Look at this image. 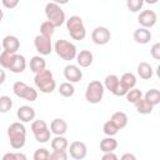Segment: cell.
I'll return each mask as SVG.
<instances>
[{"instance_id": "obj_7", "label": "cell", "mask_w": 160, "mask_h": 160, "mask_svg": "<svg viewBox=\"0 0 160 160\" xmlns=\"http://www.w3.org/2000/svg\"><path fill=\"white\" fill-rule=\"evenodd\" d=\"M31 132L38 142L45 144L50 140V128L44 120H32L31 121Z\"/></svg>"}, {"instance_id": "obj_24", "label": "cell", "mask_w": 160, "mask_h": 160, "mask_svg": "<svg viewBox=\"0 0 160 160\" xmlns=\"http://www.w3.org/2000/svg\"><path fill=\"white\" fill-rule=\"evenodd\" d=\"M110 120L119 128V130L120 129H124L126 125H128V115L124 112V111H116V112H114L112 115H111V118H110Z\"/></svg>"}, {"instance_id": "obj_1", "label": "cell", "mask_w": 160, "mask_h": 160, "mask_svg": "<svg viewBox=\"0 0 160 160\" xmlns=\"http://www.w3.org/2000/svg\"><path fill=\"white\" fill-rule=\"evenodd\" d=\"M8 138L10 146L14 150H20L26 142V128L21 121H15L8 128Z\"/></svg>"}, {"instance_id": "obj_17", "label": "cell", "mask_w": 160, "mask_h": 160, "mask_svg": "<svg viewBox=\"0 0 160 160\" xmlns=\"http://www.w3.org/2000/svg\"><path fill=\"white\" fill-rule=\"evenodd\" d=\"M50 131L54 135H65L68 131V122L61 118H56L50 122Z\"/></svg>"}, {"instance_id": "obj_23", "label": "cell", "mask_w": 160, "mask_h": 160, "mask_svg": "<svg viewBox=\"0 0 160 160\" xmlns=\"http://www.w3.org/2000/svg\"><path fill=\"white\" fill-rule=\"evenodd\" d=\"M116 148H118V141L114 139V136H106L100 141V150L102 152L115 151Z\"/></svg>"}, {"instance_id": "obj_37", "label": "cell", "mask_w": 160, "mask_h": 160, "mask_svg": "<svg viewBox=\"0 0 160 160\" xmlns=\"http://www.w3.org/2000/svg\"><path fill=\"white\" fill-rule=\"evenodd\" d=\"M68 156L69 155H68L66 150H52L49 159H51V160H66Z\"/></svg>"}, {"instance_id": "obj_39", "label": "cell", "mask_w": 160, "mask_h": 160, "mask_svg": "<svg viewBox=\"0 0 160 160\" xmlns=\"http://www.w3.org/2000/svg\"><path fill=\"white\" fill-rule=\"evenodd\" d=\"M1 2H2V6H4V8L11 10V9H15V8L19 5L20 0H1Z\"/></svg>"}, {"instance_id": "obj_31", "label": "cell", "mask_w": 160, "mask_h": 160, "mask_svg": "<svg viewBox=\"0 0 160 160\" xmlns=\"http://www.w3.org/2000/svg\"><path fill=\"white\" fill-rule=\"evenodd\" d=\"M55 29H56V28L54 26L52 22H50L49 20H45V21H42L41 25H40V34L44 35V36H46V38H51V36L54 35Z\"/></svg>"}, {"instance_id": "obj_19", "label": "cell", "mask_w": 160, "mask_h": 160, "mask_svg": "<svg viewBox=\"0 0 160 160\" xmlns=\"http://www.w3.org/2000/svg\"><path fill=\"white\" fill-rule=\"evenodd\" d=\"M26 69V59L24 55H20V54H15L14 55V60H12V64L10 66V71L14 72V74H20L24 70Z\"/></svg>"}, {"instance_id": "obj_2", "label": "cell", "mask_w": 160, "mask_h": 160, "mask_svg": "<svg viewBox=\"0 0 160 160\" xmlns=\"http://www.w3.org/2000/svg\"><path fill=\"white\" fill-rule=\"evenodd\" d=\"M34 82L36 89L40 90V92L42 94H51L56 88V81L54 79V75L48 69L36 72L34 76Z\"/></svg>"}, {"instance_id": "obj_15", "label": "cell", "mask_w": 160, "mask_h": 160, "mask_svg": "<svg viewBox=\"0 0 160 160\" xmlns=\"http://www.w3.org/2000/svg\"><path fill=\"white\" fill-rule=\"evenodd\" d=\"M16 116L21 122H30L35 119L36 112L35 109L30 105H21L18 110H16Z\"/></svg>"}, {"instance_id": "obj_47", "label": "cell", "mask_w": 160, "mask_h": 160, "mask_svg": "<svg viewBox=\"0 0 160 160\" xmlns=\"http://www.w3.org/2000/svg\"><path fill=\"white\" fill-rule=\"evenodd\" d=\"M2 18H4V11L0 9V22H1V20H2Z\"/></svg>"}, {"instance_id": "obj_26", "label": "cell", "mask_w": 160, "mask_h": 160, "mask_svg": "<svg viewBox=\"0 0 160 160\" xmlns=\"http://www.w3.org/2000/svg\"><path fill=\"white\" fill-rule=\"evenodd\" d=\"M120 79V82H121V85L129 91L130 89H132V88H135V85H136V76L132 74V72H124L122 75H121V78H119Z\"/></svg>"}, {"instance_id": "obj_29", "label": "cell", "mask_w": 160, "mask_h": 160, "mask_svg": "<svg viewBox=\"0 0 160 160\" xmlns=\"http://www.w3.org/2000/svg\"><path fill=\"white\" fill-rule=\"evenodd\" d=\"M59 94L64 98H71L74 94H75V88L72 85V82H69V81H65L62 84H60L59 89H58Z\"/></svg>"}, {"instance_id": "obj_4", "label": "cell", "mask_w": 160, "mask_h": 160, "mask_svg": "<svg viewBox=\"0 0 160 160\" xmlns=\"http://www.w3.org/2000/svg\"><path fill=\"white\" fill-rule=\"evenodd\" d=\"M52 48H54V51L56 52V55L65 61H71L76 58L78 49L72 42H70L68 40H64V39L56 40L55 44L52 45Z\"/></svg>"}, {"instance_id": "obj_5", "label": "cell", "mask_w": 160, "mask_h": 160, "mask_svg": "<svg viewBox=\"0 0 160 160\" xmlns=\"http://www.w3.org/2000/svg\"><path fill=\"white\" fill-rule=\"evenodd\" d=\"M45 16L50 22L54 24L55 28L61 26L66 20V16L64 10L61 9V5H58L52 1L45 5Z\"/></svg>"}, {"instance_id": "obj_14", "label": "cell", "mask_w": 160, "mask_h": 160, "mask_svg": "<svg viewBox=\"0 0 160 160\" xmlns=\"http://www.w3.org/2000/svg\"><path fill=\"white\" fill-rule=\"evenodd\" d=\"M1 48L8 52L16 54L18 50L20 49V40L15 35H6L1 41Z\"/></svg>"}, {"instance_id": "obj_43", "label": "cell", "mask_w": 160, "mask_h": 160, "mask_svg": "<svg viewBox=\"0 0 160 160\" xmlns=\"http://www.w3.org/2000/svg\"><path fill=\"white\" fill-rule=\"evenodd\" d=\"M5 80H6V74L2 69H0V85H2L5 82Z\"/></svg>"}, {"instance_id": "obj_22", "label": "cell", "mask_w": 160, "mask_h": 160, "mask_svg": "<svg viewBox=\"0 0 160 160\" xmlns=\"http://www.w3.org/2000/svg\"><path fill=\"white\" fill-rule=\"evenodd\" d=\"M102 84H104V88L106 90H109L114 95L116 89H118V85H119V78L116 75H114V74H109V75L105 76Z\"/></svg>"}, {"instance_id": "obj_38", "label": "cell", "mask_w": 160, "mask_h": 160, "mask_svg": "<svg viewBox=\"0 0 160 160\" xmlns=\"http://www.w3.org/2000/svg\"><path fill=\"white\" fill-rule=\"evenodd\" d=\"M150 55L155 60H160V42H155L150 48Z\"/></svg>"}, {"instance_id": "obj_36", "label": "cell", "mask_w": 160, "mask_h": 160, "mask_svg": "<svg viewBox=\"0 0 160 160\" xmlns=\"http://www.w3.org/2000/svg\"><path fill=\"white\" fill-rule=\"evenodd\" d=\"M50 156V152L48 149L45 148H40V149H36L34 155H32V159L34 160H48Z\"/></svg>"}, {"instance_id": "obj_12", "label": "cell", "mask_w": 160, "mask_h": 160, "mask_svg": "<svg viewBox=\"0 0 160 160\" xmlns=\"http://www.w3.org/2000/svg\"><path fill=\"white\" fill-rule=\"evenodd\" d=\"M64 78L69 82H79L82 79V70L80 66L74 65V64H68L64 68Z\"/></svg>"}, {"instance_id": "obj_34", "label": "cell", "mask_w": 160, "mask_h": 160, "mask_svg": "<svg viewBox=\"0 0 160 160\" xmlns=\"http://www.w3.org/2000/svg\"><path fill=\"white\" fill-rule=\"evenodd\" d=\"M102 131L106 136H115L119 131V128L111 121V120H108L104 125H102Z\"/></svg>"}, {"instance_id": "obj_9", "label": "cell", "mask_w": 160, "mask_h": 160, "mask_svg": "<svg viewBox=\"0 0 160 160\" xmlns=\"http://www.w3.org/2000/svg\"><path fill=\"white\" fill-rule=\"evenodd\" d=\"M34 46L36 49V51L41 55V56H46L50 55L54 50L52 48V42H51V38H46L41 34L36 35L34 39Z\"/></svg>"}, {"instance_id": "obj_30", "label": "cell", "mask_w": 160, "mask_h": 160, "mask_svg": "<svg viewBox=\"0 0 160 160\" xmlns=\"http://www.w3.org/2000/svg\"><path fill=\"white\" fill-rule=\"evenodd\" d=\"M14 55L15 54H11V52H8L5 50H2L0 52V66L2 69H6L9 70L11 64H12V60H14Z\"/></svg>"}, {"instance_id": "obj_16", "label": "cell", "mask_w": 160, "mask_h": 160, "mask_svg": "<svg viewBox=\"0 0 160 160\" xmlns=\"http://www.w3.org/2000/svg\"><path fill=\"white\" fill-rule=\"evenodd\" d=\"M76 62L80 68H89L94 61V55L90 50H80V52L76 54Z\"/></svg>"}, {"instance_id": "obj_25", "label": "cell", "mask_w": 160, "mask_h": 160, "mask_svg": "<svg viewBox=\"0 0 160 160\" xmlns=\"http://www.w3.org/2000/svg\"><path fill=\"white\" fill-rule=\"evenodd\" d=\"M50 146L52 150H66L69 146V141L64 135H55V138L50 142Z\"/></svg>"}, {"instance_id": "obj_6", "label": "cell", "mask_w": 160, "mask_h": 160, "mask_svg": "<svg viewBox=\"0 0 160 160\" xmlns=\"http://www.w3.org/2000/svg\"><path fill=\"white\" fill-rule=\"evenodd\" d=\"M105 92L104 84L99 80H92L88 84L86 90H85V99L90 104H99L102 100Z\"/></svg>"}, {"instance_id": "obj_46", "label": "cell", "mask_w": 160, "mask_h": 160, "mask_svg": "<svg viewBox=\"0 0 160 160\" xmlns=\"http://www.w3.org/2000/svg\"><path fill=\"white\" fill-rule=\"evenodd\" d=\"M159 0H144V2H146V4H150V5H154V4H156Z\"/></svg>"}, {"instance_id": "obj_40", "label": "cell", "mask_w": 160, "mask_h": 160, "mask_svg": "<svg viewBox=\"0 0 160 160\" xmlns=\"http://www.w3.org/2000/svg\"><path fill=\"white\" fill-rule=\"evenodd\" d=\"M101 160H118V155L114 151H108L102 154Z\"/></svg>"}, {"instance_id": "obj_41", "label": "cell", "mask_w": 160, "mask_h": 160, "mask_svg": "<svg viewBox=\"0 0 160 160\" xmlns=\"http://www.w3.org/2000/svg\"><path fill=\"white\" fill-rule=\"evenodd\" d=\"M135 159H136V156L134 154H130V152H126L121 156V160H135Z\"/></svg>"}, {"instance_id": "obj_13", "label": "cell", "mask_w": 160, "mask_h": 160, "mask_svg": "<svg viewBox=\"0 0 160 160\" xmlns=\"http://www.w3.org/2000/svg\"><path fill=\"white\" fill-rule=\"evenodd\" d=\"M69 154L72 159L75 160H81L86 156L88 154V149H86V145L82 142V141H72L69 146Z\"/></svg>"}, {"instance_id": "obj_35", "label": "cell", "mask_w": 160, "mask_h": 160, "mask_svg": "<svg viewBox=\"0 0 160 160\" xmlns=\"http://www.w3.org/2000/svg\"><path fill=\"white\" fill-rule=\"evenodd\" d=\"M144 6V0H126V8L131 12H139Z\"/></svg>"}, {"instance_id": "obj_10", "label": "cell", "mask_w": 160, "mask_h": 160, "mask_svg": "<svg viewBox=\"0 0 160 160\" xmlns=\"http://www.w3.org/2000/svg\"><path fill=\"white\" fill-rule=\"evenodd\" d=\"M111 39V32L105 26H96L91 32V40L95 45H106Z\"/></svg>"}, {"instance_id": "obj_45", "label": "cell", "mask_w": 160, "mask_h": 160, "mask_svg": "<svg viewBox=\"0 0 160 160\" xmlns=\"http://www.w3.org/2000/svg\"><path fill=\"white\" fill-rule=\"evenodd\" d=\"M70 0H52V2H55V4H58V5H65V4H68Z\"/></svg>"}, {"instance_id": "obj_18", "label": "cell", "mask_w": 160, "mask_h": 160, "mask_svg": "<svg viewBox=\"0 0 160 160\" xmlns=\"http://www.w3.org/2000/svg\"><path fill=\"white\" fill-rule=\"evenodd\" d=\"M151 36L152 35H151L150 30L146 29V28H142V26H140L139 29H136L134 31V40H135V42L141 44V45H145V44L150 42Z\"/></svg>"}, {"instance_id": "obj_20", "label": "cell", "mask_w": 160, "mask_h": 160, "mask_svg": "<svg viewBox=\"0 0 160 160\" xmlns=\"http://www.w3.org/2000/svg\"><path fill=\"white\" fill-rule=\"evenodd\" d=\"M136 72L140 76V79H142V80H150L152 78V75H154L152 66L146 61H141V62L138 64Z\"/></svg>"}, {"instance_id": "obj_33", "label": "cell", "mask_w": 160, "mask_h": 160, "mask_svg": "<svg viewBox=\"0 0 160 160\" xmlns=\"http://www.w3.org/2000/svg\"><path fill=\"white\" fill-rule=\"evenodd\" d=\"M12 108V100L10 96L8 95H2L0 96V112L5 114V112H9Z\"/></svg>"}, {"instance_id": "obj_3", "label": "cell", "mask_w": 160, "mask_h": 160, "mask_svg": "<svg viewBox=\"0 0 160 160\" xmlns=\"http://www.w3.org/2000/svg\"><path fill=\"white\" fill-rule=\"evenodd\" d=\"M66 22V30L70 35L71 39L74 40H84L86 36V28L84 25V21L80 16L78 15H72L70 16L68 20H65Z\"/></svg>"}, {"instance_id": "obj_28", "label": "cell", "mask_w": 160, "mask_h": 160, "mask_svg": "<svg viewBox=\"0 0 160 160\" xmlns=\"http://www.w3.org/2000/svg\"><path fill=\"white\" fill-rule=\"evenodd\" d=\"M144 99L152 106H156L160 104V91L158 89H150L145 92Z\"/></svg>"}, {"instance_id": "obj_11", "label": "cell", "mask_w": 160, "mask_h": 160, "mask_svg": "<svg viewBox=\"0 0 160 160\" xmlns=\"http://www.w3.org/2000/svg\"><path fill=\"white\" fill-rule=\"evenodd\" d=\"M156 21H158V15L154 10H142L138 15V22L142 28L151 29L152 26H155Z\"/></svg>"}, {"instance_id": "obj_42", "label": "cell", "mask_w": 160, "mask_h": 160, "mask_svg": "<svg viewBox=\"0 0 160 160\" xmlns=\"http://www.w3.org/2000/svg\"><path fill=\"white\" fill-rule=\"evenodd\" d=\"M2 160H16L15 158V152H8L2 156Z\"/></svg>"}, {"instance_id": "obj_32", "label": "cell", "mask_w": 160, "mask_h": 160, "mask_svg": "<svg viewBox=\"0 0 160 160\" xmlns=\"http://www.w3.org/2000/svg\"><path fill=\"white\" fill-rule=\"evenodd\" d=\"M125 98H126V101H128V102L135 104L139 99H141V98H142V91H141V90H139V89L132 88V89H130V90L125 94Z\"/></svg>"}, {"instance_id": "obj_44", "label": "cell", "mask_w": 160, "mask_h": 160, "mask_svg": "<svg viewBox=\"0 0 160 160\" xmlns=\"http://www.w3.org/2000/svg\"><path fill=\"white\" fill-rule=\"evenodd\" d=\"M15 158H16V160H26V155H24L21 152H15Z\"/></svg>"}, {"instance_id": "obj_21", "label": "cell", "mask_w": 160, "mask_h": 160, "mask_svg": "<svg viewBox=\"0 0 160 160\" xmlns=\"http://www.w3.org/2000/svg\"><path fill=\"white\" fill-rule=\"evenodd\" d=\"M44 69H46V61L41 55H35L30 59V70L34 74H36Z\"/></svg>"}, {"instance_id": "obj_48", "label": "cell", "mask_w": 160, "mask_h": 160, "mask_svg": "<svg viewBox=\"0 0 160 160\" xmlns=\"http://www.w3.org/2000/svg\"><path fill=\"white\" fill-rule=\"evenodd\" d=\"M1 51H2V48H1V45H0V52H1Z\"/></svg>"}, {"instance_id": "obj_8", "label": "cell", "mask_w": 160, "mask_h": 160, "mask_svg": "<svg viewBox=\"0 0 160 160\" xmlns=\"http://www.w3.org/2000/svg\"><path fill=\"white\" fill-rule=\"evenodd\" d=\"M12 91L18 98L24 99L30 102L38 99V90L34 89L32 86H29L24 81H15L12 85Z\"/></svg>"}, {"instance_id": "obj_27", "label": "cell", "mask_w": 160, "mask_h": 160, "mask_svg": "<svg viewBox=\"0 0 160 160\" xmlns=\"http://www.w3.org/2000/svg\"><path fill=\"white\" fill-rule=\"evenodd\" d=\"M135 108H136V111L139 114H142V115H148V114H151L152 110H154V106L151 104H149L144 98L139 99L135 104Z\"/></svg>"}]
</instances>
